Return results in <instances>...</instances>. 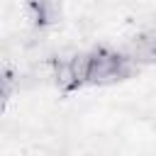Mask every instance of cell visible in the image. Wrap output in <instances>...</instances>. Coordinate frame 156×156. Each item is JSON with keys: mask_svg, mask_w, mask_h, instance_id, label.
Here are the masks:
<instances>
[{"mask_svg": "<svg viewBox=\"0 0 156 156\" xmlns=\"http://www.w3.org/2000/svg\"><path fill=\"white\" fill-rule=\"evenodd\" d=\"M139 71L129 58L122 56V51L98 46L90 51V71H88V83L90 85H110L124 78H132Z\"/></svg>", "mask_w": 156, "mask_h": 156, "instance_id": "1", "label": "cell"}]
</instances>
